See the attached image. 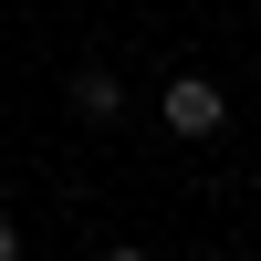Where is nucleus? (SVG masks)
Returning a JSON list of instances; mask_svg holds the SVG:
<instances>
[{"label":"nucleus","mask_w":261,"mask_h":261,"mask_svg":"<svg viewBox=\"0 0 261 261\" xmlns=\"http://www.w3.org/2000/svg\"><path fill=\"white\" fill-rule=\"evenodd\" d=\"M73 115H84V125H115V115H125V84L105 73V63H73Z\"/></svg>","instance_id":"obj_2"},{"label":"nucleus","mask_w":261,"mask_h":261,"mask_svg":"<svg viewBox=\"0 0 261 261\" xmlns=\"http://www.w3.org/2000/svg\"><path fill=\"white\" fill-rule=\"evenodd\" d=\"M105 261H146V251H105Z\"/></svg>","instance_id":"obj_4"},{"label":"nucleus","mask_w":261,"mask_h":261,"mask_svg":"<svg viewBox=\"0 0 261 261\" xmlns=\"http://www.w3.org/2000/svg\"><path fill=\"white\" fill-rule=\"evenodd\" d=\"M0 261H21V220H0Z\"/></svg>","instance_id":"obj_3"},{"label":"nucleus","mask_w":261,"mask_h":261,"mask_svg":"<svg viewBox=\"0 0 261 261\" xmlns=\"http://www.w3.org/2000/svg\"><path fill=\"white\" fill-rule=\"evenodd\" d=\"M157 115H167V136H220V115H230V94L209 73H167V94H157Z\"/></svg>","instance_id":"obj_1"}]
</instances>
